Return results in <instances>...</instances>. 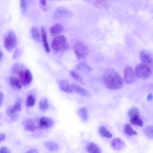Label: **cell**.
I'll use <instances>...</instances> for the list:
<instances>
[{
	"label": "cell",
	"mask_w": 153,
	"mask_h": 153,
	"mask_svg": "<svg viewBox=\"0 0 153 153\" xmlns=\"http://www.w3.org/2000/svg\"><path fill=\"white\" fill-rule=\"evenodd\" d=\"M102 80L104 85L110 89H117L123 85V79L121 76L115 70L111 68H107L105 70Z\"/></svg>",
	"instance_id": "1"
},
{
	"label": "cell",
	"mask_w": 153,
	"mask_h": 153,
	"mask_svg": "<svg viewBox=\"0 0 153 153\" xmlns=\"http://www.w3.org/2000/svg\"><path fill=\"white\" fill-rule=\"evenodd\" d=\"M51 47L56 52H63L67 50L69 45L65 36L62 35L55 36L52 40Z\"/></svg>",
	"instance_id": "2"
},
{
	"label": "cell",
	"mask_w": 153,
	"mask_h": 153,
	"mask_svg": "<svg viewBox=\"0 0 153 153\" xmlns=\"http://www.w3.org/2000/svg\"><path fill=\"white\" fill-rule=\"evenodd\" d=\"M134 71L136 75L142 79H146L149 77L152 73L150 67L143 63L137 65L135 67Z\"/></svg>",
	"instance_id": "3"
},
{
	"label": "cell",
	"mask_w": 153,
	"mask_h": 153,
	"mask_svg": "<svg viewBox=\"0 0 153 153\" xmlns=\"http://www.w3.org/2000/svg\"><path fill=\"white\" fill-rule=\"evenodd\" d=\"M74 49L75 53L79 59H83L85 58L89 52L88 47L82 42L76 43L74 45Z\"/></svg>",
	"instance_id": "4"
},
{
	"label": "cell",
	"mask_w": 153,
	"mask_h": 153,
	"mask_svg": "<svg viewBox=\"0 0 153 153\" xmlns=\"http://www.w3.org/2000/svg\"><path fill=\"white\" fill-rule=\"evenodd\" d=\"M17 41L14 33L12 31H9L4 39V46L6 50L10 51L13 50L16 45Z\"/></svg>",
	"instance_id": "5"
},
{
	"label": "cell",
	"mask_w": 153,
	"mask_h": 153,
	"mask_svg": "<svg viewBox=\"0 0 153 153\" xmlns=\"http://www.w3.org/2000/svg\"><path fill=\"white\" fill-rule=\"evenodd\" d=\"M22 85L26 86L30 84L33 79L31 73L28 69H22L20 68L17 72Z\"/></svg>",
	"instance_id": "6"
},
{
	"label": "cell",
	"mask_w": 153,
	"mask_h": 153,
	"mask_svg": "<svg viewBox=\"0 0 153 153\" xmlns=\"http://www.w3.org/2000/svg\"><path fill=\"white\" fill-rule=\"evenodd\" d=\"M124 79L127 84L133 83L136 80V74L133 68L131 66H126L124 68Z\"/></svg>",
	"instance_id": "7"
},
{
	"label": "cell",
	"mask_w": 153,
	"mask_h": 153,
	"mask_svg": "<svg viewBox=\"0 0 153 153\" xmlns=\"http://www.w3.org/2000/svg\"><path fill=\"white\" fill-rule=\"evenodd\" d=\"M140 57L143 63L148 66L153 65V56L148 51H142L140 53Z\"/></svg>",
	"instance_id": "8"
},
{
	"label": "cell",
	"mask_w": 153,
	"mask_h": 153,
	"mask_svg": "<svg viewBox=\"0 0 153 153\" xmlns=\"http://www.w3.org/2000/svg\"><path fill=\"white\" fill-rule=\"evenodd\" d=\"M53 124L54 121L52 119L49 117L43 116L39 120L38 127L40 129H48L51 127Z\"/></svg>",
	"instance_id": "9"
},
{
	"label": "cell",
	"mask_w": 153,
	"mask_h": 153,
	"mask_svg": "<svg viewBox=\"0 0 153 153\" xmlns=\"http://www.w3.org/2000/svg\"><path fill=\"white\" fill-rule=\"evenodd\" d=\"M71 85L73 91L78 94L84 96H90V94L89 92L79 85L74 83Z\"/></svg>",
	"instance_id": "10"
},
{
	"label": "cell",
	"mask_w": 153,
	"mask_h": 153,
	"mask_svg": "<svg viewBox=\"0 0 153 153\" xmlns=\"http://www.w3.org/2000/svg\"><path fill=\"white\" fill-rule=\"evenodd\" d=\"M41 34L45 50L47 52L49 53L51 51V49L47 41L46 32L43 26L41 27Z\"/></svg>",
	"instance_id": "11"
},
{
	"label": "cell",
	"mask_w": 153,
	"mask_h": 153,
	"mask_svg": "<svg viewBox=\"0 0 153 153\" xmlns=\"http://www.w3.org/2000/svg\"><path fill=\"white\" fill-rule=\"evenodd\" d=\"M10 86L14 89L20 90L22 88V84L19 79L15 76H11L9 79Z\"/></svg>",
	"instance_id": "12"
},
{
	"label": "cell",
	"mask_w": 153,
	"mask_h": 153,
	"mask_svg": "<svg viewBox=\"0 0 153 153\" xmlns=\"http://www.w3.org/2000/svg\"><path fill=\"white\" fill-rule=\"evenodd\" d=\"M63 30L62 25L59 23L54 24L49 29V31L51 35L53 36H55L61 33Z\"/></svg>",
	"instance_id": "13"
},
{
	"label": "cell",
	"mask_w": 153,
	"mask_h": 153,
	"mask_svg": "<svg viewBox=\"0 0 153 153\" xmlns=\"http://www.w3.org/2000/svg\"><path fill=\"white\" fill-rule=\"evenodd\" d=\"M111 145L114 149L119 150L124 147L125 144L122 139L119 138H116L112 140Z\"/></svg>",
	"instance_id": "14"
},
{
	"label": "cell",
	"mask_w": 153,
	"mask_h": 153,
	"mask_svg": "<svg viewBox=\"0 0 153 153\" xmlns=\"http://www.w3.org/2000/svg\"><path fill=\"white\" fill-rule=\"evenodd\" d=\"M70 12L67 9L62 7L57 8L55 10L54 14V16L55 18L66 16L70 14Z\"/></svg>",
	"instance_id": "15"
},
{
	"label": "cell",
	"mask_w": 153,
	"mask_h": 153,
	"mask_svg": "<svg viewBox=\"0 0 153 153\" xmlns=\"http://www.w3.org/2000/svg\"><path fill=\"white\" fill-rule=\"evenodd\" d=\"M60 88L63 91L68 93H71L73 91L72 85L66 80H62L60 83Z\"/></svg>",
	"instance_id": "16"
},
{
	"label": "cell",
	"mask_w": 153,
	"mask_h": 153,
	"mask_svg": "<svg viewBox=\"0 0 153 153\" xmlns=\"http://www.w3.org/2000/svg\"><path fill=\"white\" fill-rule=\"evenodd\" d=\"M75 69L77 71H83L87 73L90 72L92 70L91 68L89 65L82 62L79 63L76 65Z\"/></svg>",
	"instance_id": "17"
},
{
	"label": "cell",
	"mask_w": 153,
	"mask_h": 153,
	"mask_svg": "<svg viewBox=\"0 0 153 153\" xmlns=\"http://www.w3.org/2000/svg\"><path fill=\"white\" fill-rule=\"evenodd\" d=\"M86 149L88 153H101V151L98 146L93 143L88 144Z\"/></svg>",
	"instance_id": "18"
},
{
	"label": "cell",
	"mask_w": 153,
	"mask_h": 153,
	"mask_svg": "<svg viewBox=\"0 0 153 153\" xmlns=\"http://www.w3.org/2000/svg\"><path fill=\"white\" fill-rule=\"evenodd\" d=\"M6 114L13 120H15L18 117L17 112L14 109L13 106H8L6 109Z\"/></svg>",
	"instance_id": "19"
},
{
	"label": "cell",
	"mask_w": 153,
	"mask_h": 153,
	"mask_svg": "<svg viewBox=\"0 0 153 153\" xmlns=\"http://www.w3.org/2000/svg\"><path fill=\"white\" fill-rule=\"evenodd\" d=\"M31 33L33 38L35 41L37 42L41 41L39 33L36 27H32L31 29Z\"/></svg>",
	"instance_id": "20"
},
{
	"label": "cell",
	"mask_w": 153,
	"mask_h": 153,
	"mask_svg": "<svg viewBox=\"0 0 153 153\" xmlns=\"http://www.w3.org/2000/svg\"><path fill=\"white\" fill-rule=\"evenodd\" d=\"M78 114L82 120L86 121L87 120L88 114L86 108L83 107L80 108L78 111Z\"/></svg>",
	"instance_id": "21"
},
{
	"label": "cell",
	"mask_w": 153,
	"mask_h": 153,
	"mask_svg": "<svg viewBox=\"0 0 153 153\" xmlns=\"http://www.w3.org/2000/svg\"><path fill=\"white\" fill-rule=\"evenodd\" d=\"M45 146L49 150L51 151L58 150L59 146L57 144L52 141H47L45 143Z\"/></svg>",
	"instance_id": "22"
},
{
	"label": "cell",
	"mask_w": 153,
	"mask_h": 153,
	"mask_svg": "<svg viewBox=\"0 0 153 153\" xmlns=\"http://www.w3.org/2000/svg\"><path fill=\"white\" fill-rule=\"evenodd\" d=\"M49 103L47 98H43L39 102V107L42 111H46L48 108Z\"/></svg>",
	"instance_id": "23"
},
{
	"label": "cell",
	"mask_w": 153,
	"mask_h": 153,
	"mask_svg": "<svg viewBox=\"0 0 153 153\" xmlns=\"http://www.w3.org/2000/svg\"><path fill=\"white\" fill-rule=\"evenodd\" d=\"M37 127L31 120L27 121L25 127V130L27 131L34 132L36 129Z\"/></svg>",
	"instance_id": "24"
},
{
	"label": "cell",
	"mask_w": 153,
	"mask_h": 153,
	"mask_svg": "<svg viewBox=\"0 0 153 153\" xmlns=\"http://www.w3.org/2000/svg\"><path fill=\"white\" fill-rule=\"evenodd\" d=\"M124 132L126 134L130 136L136 135L137 134V132L129 124H127L125 125Z\"/></svg>",
	"instance_id": "25"
},
{
	"label": "cell",
	"mask_w": 153,
	"mask_h": 153,
	"mask_svg": "<svg viewBox=\"0 0 153 153\" xmlns=\"http://www.w3.org/2000/svg\"><path fill=\"white\" fill-rule=\"evenodd\" d=\"M130 122L133 125L140 126H143V121L139 118V116H136L131 118Z\"/></svg>",
	"instance_id": "26"
},
{
	"label": "cell",
	"mask_w": 153,
	"mask_h": 153,
	"mask_svg": "<svg viewBox=\"0 0 153 153\" xmlns=\"http://www.w3.org/2000/svg\"><path fill=\"white\" fill-rule=\"evenodd\" d=\"M100 134L103 137L110 138L112 137V134L104 126H101L99 129Z\"/></svg>",
	"instance_id": "27"
},
{
	"label": "cell",
	"mask_w": 153,
	"mask_h": 153,
	"mask_svg": "<svg viewBox=\"0 0 153 153\" xmlns=\"http://www.w3.org/2000/svg\"><path fill=\"white\" fill-rule=\"evenodd\" d=\"M144 132L148 138L153 139V126H147L144 129Z\"/></svg>",
	"instance_id": "28"
},
{
	"label": "cell",
	"mask_w": 153,
	"mask_h": 153,
	"mask_svg": "<svg viewBox=\"0 0 153 153\" xmlns=\"http://www.w3.org/2000/svg\"><path fill=\"white\" fill-rule=\"evenodd\" d=\"M35 102L36 99L34 96L32 95H30L27 98L26 105L28 107H33L35 105Z\"/></svg>",
	"instance_id": "29"
},
{
	"label": "cell",
	"mask_w": 153,
	"mask_h": 153,
	"mask_svg": "<svg viewBox=\"0 0 153 153\" xmlns=\"http://www.w3.org/2000/svg\"><path fill=\"white\" fill-rule=\"evenodd\" d=\"M140 114L139 110L136 107H133L130 109L128 112V115L131 118L136 116H139Z\"/></svg>",
	"instance_id": "30"
},
{
	"label": "cell",
	"mask_w": 153,
	"mask_h": 153,
	"mask_svg": "<svg viewBox=\"0 0 153 153\" xmlns=\"http://www.w3.org/2000/svg\"><path fill=\"white\" fill-rule=\"evenodd\" d=\"M20 6L21 12L23 14L26 13L27 11V2L25 0L20 1Z\"/></svg>",
	"instance_id": "31"
},
{
	"label": "cell",
	"mask_w": 153,
	"mask_h": 153,
	"mask_svg": "<svg viewBox=\"0 0 153 153\" xmlns=\"http://www.w3.org/2000/svg\"><path fill=\"white\" fill-rule=\"evenodd\" d=\"M94 3L96 6L99 7H106L108 5L105 1L95 0L94 1Z\"/></svg>",
	"instance_id": "32"
},
{
	"label": "cell",
	"mask_w": 153,
	"mask_h": 153,
	"mask_svg": "<svg viewBox=\"0 0 153 153\" xmlns=\"http://www.w3.org/2000/svg\"><path fill=\"white\" fill-rule=\"evenodd\" d=\"M71 74L72 76L78 81L82 82V79L81 76L76 72L74 71H71Z\"/></svg>",
	"instance_id": "33"
},
{
	"label": "cell",
	"mask_w": 153,
	"mask_h": 153,
	"mask_svg": "<svg viewBox=\"0 0 153 153\" xmlns=\"http://www.w3.org/2000/svg\"><path fill=\"white\" fill-rule=\"evenodd\" d=\"M13 107L16 112L20 111L22 109L21 101L20 100L17 101L13 105Z\"/></svg>",
	"instance_id": "34"
},
{
	"label": "cell",
	"mask_w": 153,
	"mask_h": 153,
	"mask_svg": "<svg viewBox=\"0 0 153 153\" xmlns=\"http://www.w3.org/2000/svg\"><path fill=\"white\" fill-rule=\"evenodd\" d=\"M21 50L19 48L16 49L13 54V58L15 59L18 57L21 53Z\"/></svg>",
	"instance_id": "35"
},
{
	"label": "cell",
	"mask_w": 153,
	"mask_h": 153,
	"mask_svg": "<svg viewBox=\"0 0 153 153\" xmlns=\"http://www.w3.org/2000/svg\"><path fill=\"white\" fill-rule=\"evenodd\" d=\"M0 153H10V151L7 147L3 146L1 148Z\"/></svg>",
	"instance_id": "36"
},
{
	"label": "cell",
	"mask_w": 153,
	"mask_h": 153,
	"mask_svg": "<svg viewBox=\"0 0 153 153\" xmlns=\"http://www.w3.org/2000/svg\"><path fill=\"white\" fill-rule=\"evenodd\" d=\"M25 153H39L37 149L35 148H32L28 150Z\"/></svg>",
	"instance_id": "37"
},
{
	"label": "cell",
	"mask_w": 153,
	"mask_h": 153,
	"mask_svg": "<svg viewBox=\"0 0 153 153\" xmlns=\"http://www.w3.org/2000/svg\"><path fill=\"white\" fill-rule=\"evenodd\" d=\"M4 95L3 93L1 91L0 92V106H1L2 104L3 103V101L4 99Z\"/></svg>",
	"instance_id": "38"
},
{
	"label": "cell",
	"mask_w": 153,
	"mask_h": 153,
	"mask_svg": "<svg viewBox=\"0 0 153 153\" xmlns=\"http://www.w3.org/2000/svg\"><path fill=\"white\" fill-rule=\"evenodd\" d=\"M153 98V96L152 94L151 93H149L148 94L147 97V100L148 101H149L152 100Z\"/></svg>",
	"instance_id": "39"
},
{
	"label": "cell",
	"mask_w": 153,
	"mask_h": 153,
	"mask_svg": "<svg viewBox=\"0 0 153 153\" xmlns=\"http://www.w3.org/2000/svg\"><path fill=\"white\" fill-rule=\"evenodd\" d=\"M39 3L42 6H45L46 4V1L45 0L39 1Z\"/></svg>",
	"instance_id": "40"
},
{
	"label": "cell",
	"mask_w": 153,
	"mask_h": 153,
	"mask_svg": "<svg viewBox=\"0 0 153 153\" xmlns=\"http://www.w3.org/2000/svg\"><path fill=\"white\" fill-rule=\"evenodd\" d=\"M5 138V135L4 134L1 133L0 134V141L4 140Z\"/></svg>",
	"instance_id": "41"
},
{
	"label": "cell",
	"mask_w": 153,
	"mask_h": 153,
	"mask_svg": "<svg viewBox=\"0 0 153 153\" xmlns=\"http://www.w3.org/2000/svg\"><path fill=\"white\" fill-rule=\"evenodd\" d=\"M3 55V53L1 51L0 52V59H1Z\"/></svg>",
	"instance_id": "42"
}]
</instances>
